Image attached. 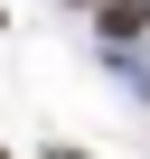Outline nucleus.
<instances>
[{
    "mask_svg": "<svg viewBox=\"0 0 150 159\" xmlns=\"http://www.w3.org/2000/svg\"><path fill=\"white\" fill-rule=\"evenodd\" d=\"M94 19H103V38H141L150 28V0H94Z\"/></svg>",
    "mask_w": 150,
    "mask_h": 159,
    "instance_id": "1",
    "label": "nucleus"
},
{
    "mask_svg": "<svg viewBox=\"0 0 150 159\" xmlns=\"http://www.w3.org/2000/svg\"><path fill=\"white\" fill-rule=\"evenodd\" d=\"M47 159H85V150H66V140H56V150H47Z\"/></svg>",
    "mask_w": 150,
    "mask_h": 159,
    "instance_id": "2",
    "label": "nucleus"
},
{
    "mask_svg": "<svg viewBox=\"0 0 150 159\" xmlns=\"http://www.w3.org/2000/svg\"><path fill=\"white\" fill-rule=\"evenodd\" d=\"M0 159H10V150H0Z\"/></svg>",
    "mask_w": 150,
    "mask_h": 159,
    "instance_id": "3",
    "label": "nucleus"
}]
</instances>
